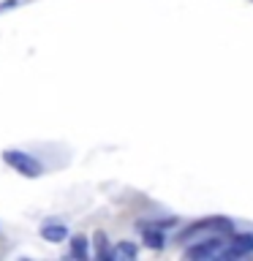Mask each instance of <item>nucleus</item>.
Segmentation results:
<instances>
[{
    "label": "nucleus",
    "instance_id": "obj_4",
    "mask_svg": "<svg viewBox=\"0 0 253 261\" xmlns=\"http://www.w3.org/2000/svg\"><path fill=\"white\" fill-rule=\"evenodd\" d=\"M41 237L49 242H63L65 237H68V228H65L63 223H55V220H46L44 226H41Z\"/></svg>",
    "mask_w": 253,
    "mask_h": 261
},
{
    "label": "nucleus",
    "instance_id": "obj_6",
    "mask_svg": "<svg viewBox=\"0 0 253 261\" xmlns=\"http://www.w3.org/2000/svg\"><path fill=\"white\" fill-rule=\"evenodd\" d=\"M229 245H232L234 250H240L242 256H248V253H253V234H234Z\"/></svg>",
    "mask_w": 253,
    "mask_h": 261
},
{
    "label": "nucleus",
    "instance_id": "obj_1",
    "mask_svg": "<svg viewBox=\"0 0 253 261\" xmlns=\"http://www.w3.org/2000/svg\"><path fill=\"white\" fill-rule=\"evenodd\" d=\"M3 161L11 166L14 171H19V174L24 177H30V179H36L44 174V166L33 158L30 152H22V150H3Z\"/></svg>",
    "mask_w": 253,
    "mask_h": 261
},
{
    "label": "nucleus",
    "instance_id": "obj_5",
    "mask_svg": "<svg viewBox=\"0 0 253 261\" xmlns=\"http://www.w3.org/2000/svg\"><path fill=\"white\" fill-rule=\"evenodd\" d=\"M93 242H95V256L101 258V261H112L114 258V253L109 250V242H106V234L104 231H95Z\"/></svg>",
    "mask_w": 253,
    "mask_h": 261
},
{
    "label": "nucleus",
    "instance_id": "obj_3",
    "mask_svg": "<svg viewBox=\"0 0 253 261\" xmlns=\"http://www.w3.org/2000/svg\"><path fill=\"white\" fill-rule=\"evenodd\" d=\"M220 250H223V240H220V237H207V240H201L199 245L188 248L185 256L193 258V261H212V258L220 256Z\"/></svg>",
    "mask_w": 253,
    "mask_h": 261
},
{
    "label": "nucleus",
    "instance_id": "obj_9",
    "mask_svg": "<svg viewBox=\"0 0 253 261\" xmlns=\"http://www.w3.org/2000/svg\"><path fill=\"white\" fill-rule=\"evenodd\" d=\"M112 253H114V258H136V253H139V250H136V245H134V242H120Z\"/></svg>",
    "mask_w": 253,
    "mask_h": 261
},
{
    "label": "nucleus",
    "instance_id": "obj_2",
    "mask_svg": "<svg viewBox=\"0 0 253 261\" xmlns=\"http://www.w3.org/2000/svg\"><path fill=\"white\" fill-rule=\"evenodd\" d=\"M207 231L210 234H232L234 226H232V220H226V218H207V220L193 223L191 228H185L180 240H193L196 234H207Z\"/></svg>",
    "mask_w": 253,
    "mask_h": 261
},
{
    "label": "nucleus",
    "instance_id": "obj_7",
    "mask_svg": "<svg viewBox=\"0 0 253 261\" xmlns=\"http://www.w3.org/2000/svg\"><path fill=\"white\" fill-rule=\"evenodd\" d=\"M142 228H144V245H147V248L161 250V248H163V234H161V228H147V226H142Z\"/></svg>",
    "mask_w": 253,
    "mask_h": 261
},
{
    "label": "nucleus",
    "instance_id": "obj_8",
    "mask_svg": "<svg viewBox=\"0 0 253 261\" xmlns=\"http://www.w3.org/2000/svg\"><path fill=\"white\" fill-rule=\"evenodd\" d=\"M71 256L73 258H87V237H73L71 242Z\"/></svg>",
    "mask_w": 253,
    "mask_h": 261
}]
</instances>
